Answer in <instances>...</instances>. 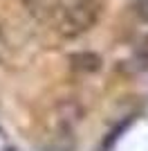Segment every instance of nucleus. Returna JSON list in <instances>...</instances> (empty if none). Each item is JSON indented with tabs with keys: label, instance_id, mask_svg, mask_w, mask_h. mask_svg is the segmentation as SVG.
I'll return each mask as SVG.
<instances>
[{
	"label": "nucleus",
	"instance_id": "nucleus-5",
	"mask_svg": "<svg viewBox=\"0 0 148 151\" xmlns=\"http://www.w3.org/2000/svg\"><path fill=\"white\" fill-rule=\"evenodd\" d=\"M132 9H135V14H137V18H139V20L148 23V0H135Z\"/></svg>",
	"mask_w": 148,
	"mask_h": 151
},
{
	"label": "nucleus",
	"instance_id": "nucleus-2",
	"mask_svg": "<svg viewBox=\"0 0 148 151\" xmlns=\"http://www.w3.org/2000/svg\"><path fill=\"white\" fill-rule=\"evenodd\" d=\"M68 63H70V68L74 72H79V75H94V72L101 70L103 59L92 50H79L68 57Z\"/></svg>",
	"mask_w": 148,
	"mask_h": 151
},
{
	"label": "nucleus",
	"instance_id": "nucleus-6",
	"mask_svg": "<svg viewBox=\"0 0 148 151\" xmlns=\"http://www.w3.org/2000/svg\"><path fill=\"white\" fill-rule=\"evenodd\" d=\"M23 2H41V0H23Z\"/></svg>",
	"mask_w": 148,
	"mask_h": 151
},
{
	"label": "nucleus",
	"instance_id": "nucleus-4",
	"mask_svg": "<svg viewBox=\"0 0 148 151\" xmlns=\"http://www.w3.org/2000/svg\"><path fill=\"white\" fill-rule=\"evenodd\" d=\"M132 63H135L137 70H148V34H144L139 38L135 54H132Z\"/></svg>",
	"mask_w": 148,
	"mask_h": 151
},
{
	"label": "nucleus",
	"instance_id": "nucleus-3",
	"mask_svg": "<svg viewBox=\"0 0 148 151\" xmlns=\"http://www.w3.org/2000/svg\"><path fill=\"white\" fill-rule=\"evenodd\" d=\"M132 122H135V117H128L126 122H119L112 131H108V133H105V138H103V142H101V149H99V151H112V149H115V145L119 142V138L128 131V126L132 124Z\"/></svg>",
	"mask_w": 148,
	"mask_h": 151
},
{
	"label": "nucleus",
	"instance_id": "nucleus-1",
	"mask_svg": "<svg viewBox=\"0 0 148 151\" xmlns=\"http://www.w3.org/2000/svg\"><path fill=\"white\" fill-rule=\"evenodd\" d=\"M101 18V2L99 0H76L58 20V34L63 38H79L90 32Z\"/></svg>",
	"mask_w": 148,
	"mask_h": 151
}]
</instances>
